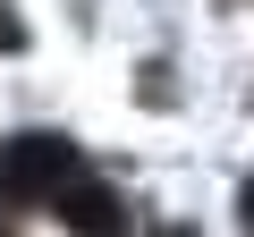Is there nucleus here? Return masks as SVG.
I'll list each match as a JSON object with an SVG mask.
<instances>
[{
	"mask_svg": "<svg viewBox=\"0 0 254 237\" xmlns=\"http://www.w3.org/2000/svg\"><path fill=\"white\" fill-rule=\"evenodd\" d=\"M68 170H76V144L51 136V127H34V136H17V144H0V195H9V203H43Z\"/></svg>",
	"mask_w": 254,
	"mask_h": 237,
	"instance_id": "nucleus-1",
	"label": "nucleus"
},
{
	"mask_svg": "<svg viewBox=\"0 0 254 237\" xmlns=\"http://www.w3.org/2000/svg\"><path fill=\"white\" fill-rule=\"evenodd\" d=\"M237 220H246V237H254V186H246V195H237Z\"/></svg>",
	"mask_w": 254,
	"mask_h": 237,
	"instance_id": "nucleus-3",
	"label": "nucleus"
},
{
	"mask_svg": "<svg viewBox=\"0 0 254 237\" xmlns=\"http://www.w3.org/2000/svg\"><path fill=\"white\" fill-rule=\"evenodd\" d=\"M153 237H195V229H187V220H161V229H153Z\"/></svg>",
	"mask_w": 254,
	"mask_h": 237,
	"instance_id": "nucleus-4",
	"label": "nucleus"
},
{
	"mask_svg": "<svg viewBox=\"0 0 254 237\" xmlns=\"http://www.w3.org/2000/svg\"><path fill=\"white\" fill-rule=\"evenodd\" d=\"M43 203L60 212V229H68V237H127V195H119V186H102V178H85V170H68Z\"/></svg>",
	"mask_w": 254,
	"mask_h": 237,
	"instance_id": "nucleus-2",
	"label": "nucleus"
}]
</instances>
